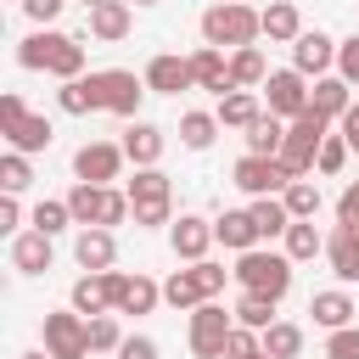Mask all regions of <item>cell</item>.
<instances>
[{"label": "cell", "instance_id": "cell-1", "mask_svg": "<svg viewBox=\"0 0 359 359\" xmlns=\"http://www.w3.org/2000/svg\"><path fill=\"white\" fill-rule=\"evenodd\" d=\"M196 28H202V45H213V50H241V45H258L264 17H258L247 0H213Z\"/></svg>", "mask_w": 359, "mask_h": 359}, {"label": "cell", "instance_id": "cell-2", "mask_svg": "<svg viewBox=\"0 0 359 359\" xmlns=\"http://www.w3.org/2000/svg\"><path fill=\"white\" fill-rule=\"evenodd\" d=\"M67 208H73V224H79V230H112V224H123V219L135 213V208H129V191L90 185V180H73Z\"/></svg>", "mask_w": 359, "mask_h": 359}, {"label": "cell", "instance_id": "cell-3", "mask_svg": "<svg viewBox=\"0 0 359 359\" xmlns=\"http://www.w3.org/2000/svg\"><path fill=\"white\" fill-rule=\"evenodd\" d=\"M230 275H236L241 292H258V297H269V303H280V297L292 292V258L275 252V247H252V252H241Z\"/></svg>", "mask_w": 359, "mask_h": 359}, {"label": "cell", "instance_id": "cell-4", "mask_svg": "<svg viewBox=\"0 0 359 359\" xmlns=\"http://www.w3.org/2000/svg\"><path fill=\"white\" fill-rule=\"evenodd\" d=\"M90 84H95V107L101 112H118V118H140V101L151 95L146 90V79L140 73H129V67H101V73H90Z\"/></svg>", "mask_w": 359, "mask_h": 359}, {"label": "cell", "instance_id": "cell-5", "mask_svg": "<svg viewBox=\"0 0 359 359\" xmlns=\"http://www.w3.org/2000/svg\"><path fill=\"white\" fill-rule=\"evenodd\" d=\"M230 331H236V309H224V303L213 297V303L191 309V331H185V342H191V353H196V359H224Z\"/></svg>", "mask_w": 359, "mask_h": 359}, {"label": "cell", "instance_id": "cell-6", "mask_svg": "<svg viewBox=\"0 0 359 359\" xmlns=\"http://www.w3.org/2000/svg\"><path fill=\"white\" fill-rule=\"evenodd\" d=\"M39 337H45L50 359H90V320L79 309H50L45 325H39Z\"/></svg>", "mask_w": 359, "mask_h": 359}, {"label": "cell", "instance_id": "cell-7", "mask_svg": "<svg viewBox=\"0 0 359 359\" xmlns=\"http://www.w3.org/2000/svg\"><path fill=\"white\" fill-rule=\"evenodd\" d=\"M331 135V123L320 118V112H303V118H292L286 123V146H280V163L297 174V180H309V168H314V157H320V140Z\"/></svg>", "mask_w": 359, "mask_h": 359}, {"label": "cell", "instance_id": "cell-8", "mask_svg": "<svg viewBox=\"0 0 359 359\" xmlns=\"http://www.w3.org/2000/svg\"><path fill=\"white\" fill-rule=\"evenodd\" d=\"M264 107H269L280 123L303 118V112H309V79H303L297 67H275V73L264 79Z\"/></svg>", "mask_w": 359, "mask_h": 359}, {"label": "cell", "instance_id": "cell-9", "mask_svg": "<svg viewBox=\"0 0 359 359\" xmlns=\"http://www.w3.org/2000/svg\"><path fill=\"white\" fill-rule=\"evenodd\" d=\"M230 180H236L247 196H280V191H286L297 174H292L280 157H241V163L230 168Z\"/></svg>", "mask_w": 359, "mask_h": 359}, {"label": "cell", "instance_id": "cell-10", "mask_svg": "<svg viewBox=\"0 0 359 359\" xmlns=\"http://www.w3.org/2000/svg\"><path fill=\"white\" fill-rule=\"evenodd\" d=\"M123 146H112V140H84L79 151H73V180H90V185H112L118 174H123Z\"/></svg>", "mask_w": 359, "mask_h": 359}, {"label": "cell", "instance_id": "cell-11", "mask_svg": "<svg viewBox=\"0 0 359 359\" xmlns=\"http://www.w3.org/2000/svg\"><path fill=\"white\" fill-rule=\"evenodd\" d=\"M118 275H123V269H107V275H79V280H73V292H67V309H79L84 320L112 314V309H118Z\"/></svg>", "mask_w": 359, "mask_h": 359}, {"label": "cell", "instance_id": "cell-12", "mask_svg": "<svg viewBox=\"0 0 359 359\" xmlns=\"http://www.w3.org/2000/svg\"><path fill=\"white\" fill-rule=\"evenodd\" d=\"M292 67L314 84V79H325V73H337V39L331 34H320V28H303L297 34V45H292Z\"/></svg>", "mask_w": 359, "mask_h": 359}, {"label": "cell", "instance_id": "cell-13", "mask_svg": "<svg viewBox=\"0 0 359 359\" xmlns=\"http://www.w3.org/2000/svg\"><path fill=\"white\" fill-rule=\"evenodd\" d=\"M146 90L151 95H180V90H196V73H191V56H174V50H157L146 62Z\"/></svg>", "mask_w": 359, "mask_h": 359}, {"label": "cell", "instance_id": "cell-14", "mask_svg": "<svg viewBox=\"0 0 359 359\" xmlns=\"http://www.w3.org/2000/svg\"><path fill=\"white\" fill-rule=\"evenodd\" d=\"M213 241H219V236H213V219H202V213H180V219L168 224V247H174V258H185V264H202Z\"/></svg>", "mask_w": 359, "mask_h": 359}, {"label": "cell", "instance_id": "cell-15", "mask_svg": "<svg viewBox=\"0 0 359 359\" xmlns=\"http://www.w3.org/2000/svg\"><path fill=\"white\" fill-rule=\"evenodd\" d=\"M118 146H123V157H129L135 168H157V163H163V146H168V135H163L157 123L135 118V123L123 129V140H118Z\"/></svg>", "mask_w": 359, "mask_h": 359}, {"label": "cell", "instance_id": "cell-16", "mask_svg": "<svg viewBox=\"0 0 359 359\" xmlns=\"http://www.w3.org/2000/svg\"><path fill=\"white\" fill-rule=\"evenodd\" d=\"M129 28H135V6H129V0H101V6H90V39L118 45V39H129Z\"/></svg>", "mask_w": 359, "mask_h": 359}, {"label": "cell", "instance_id": "cell-17", "mask_svg": "<svg viewBox=\"0 0 359 359\" xmlns=\"http://www.w3.org/2000/svg\"><path fill=\"white\" fill-rule=\"evenodd\" d=\"M353 107V84L348 79H337V73H325V79H314L309 84V112H320L325 123H342V112Z\"/></svg>", "mask_w": 359, "mask_h": 359}, {"label": "cell", "instance_id": "cell-18", "mask_svg": "<svg viewBox=\"0 0 359 359\" xmlns=\"http://www.w3.org/2000/svg\"><path fill=\"white\" fill-rule=\"evenodd\" d=\"M73 258H79L84 275H107V269L118 264V241H112V230H79V236H73Z\"/></svg>", "mask_w": 359, "mask_h": 359}, {"label": "cell", "instance_id": "cell-19", "mask_svg": "<svg viewBox=\"0 0 359 359\" xmlns=\"http://www.w3.org/2000/svg\"><path fill=\"white\" fill-rule=\"evenodd\" d=\"M325 264H331V275H337L342 286H353V280H359V230L331 224V236H325Z\"/></svg>", "mask_w": 359, "mask_h": 359}, {"label": "cell", "instance_id": "cell-20", "mask_svg": "<svg viewBox=\"0 0 359 359\" xmlns=\"http://www.w3.org/2000/svg\"><path fill=\"white\" fill-rule=\"evenodd\" d=\"M191 73H196V90H213V95H230V90H236L230 56L213 50V45H196V50H191Z\"/></svg>", "mask_w": 359, "mask_h": 359}, {"label": "cell", "instance_id": "cell-21", "mask_svg": "<svg viewBox=\"0 0 359 359\" xmlns=\"http://www.w3.org/2000/svg\"><path fill=\"white\" fill-rule=\"evenodd\" d=\"M309 314H314V325H320V331L359 325V320H353V314H359V303H353L342 286H331V292H314V297H309Z\"/></svg>", "mask_w": 359, "mask_h": 359}, {"label": "cell", "instance_id": "cell-22", "mask_svg": "<svg viewBox=\"0 0 359 359\" xmlns=\"http://www.w3.org/2000/svg\"><path fill=\"white\" fill-rule=\"evenodd\" d=\"M213 236H219V247H230L236 258L258 247V224H252V213H247V208H224V213L213 219Z\"/></svg>", "mask_w": 359, "mask_h": 359}, {"label": "cell", "instance_id": "cell-23", "mask_svg": "<svg viewBox=\"0 0 359 359\" xmlns=\"http://www.w3.org/2000/svg\"><path fill=\"white\" fill-rule=\"evenodd\" d=\"M50 258H56L50 236H39V230L11 236V269H17V275H45V269H50Z\"/></svg>", "mask_w": 359, "mask_h": 359}, {"label": "cell", "instance_id": "cell-24", "mask_svg": "<svg viewBox=\"0 0 359 359\" xmlns=\"http://www.w3.org/2000/svg\"><path fill=\"white\" fill-rule=\"evenodd\" d=\"M67 34L62 28H34L22 45H17V67L22 73H50V62H56V45H62Z\"/></svg>", "mask_w": 359, "mask_h": 359}, {"label": "cell", "instance_id": "cell-25", "mask_svg": "<svg viewBox=\"0 0 359 359\" xmlns=\"http://www.w3.org/2000/svg\"><path fill=\"white\" fill-rule=\"evenodd\" d=\"M163 303H168V309H180V314H191V309L213 303V297H208V286H202V275H196V264H191V269H174V275L163 280Z\"/></svg>", "mask_w": 359, "mask_h": 359}, {"label": "cell", "instance_id": "cell-26", "mask_svg": "<svg viewBox=\"0 0 359 359\" xmlns=\"http://www.w3.org/2000/svg\"><path fill=\"white\" fill-rule=\"evenodd\" d=\"M163 303V286L151 275H118V309L112 314H151Z\"/></svg>", "mask_w": 359, "mask_h": 359}, {"label": "cell", "instance_id": "cell-27", "mask_svg": "<svg viewBox=\"0 0 359 359\" xmlns=\"http://www.w3.org/2000/svg\"><path fill=\"white\" fill-rule=\"evenodd\" d=\"M258 17H264V39H269V45H297L303 17H297V6H292V0H269Z\"/></svg>", "mask_w": 359, "mask_h": 359}, {"label": "cell", "instance_id": "cell-28", "mask_svg": "<svg viewBox=\"0 0 359 359\" xmlns=\"http://www.w3.org/2000/svg\"><path fill=\"white\" fill-rule=\"evenodd\" d=\"M213 112H219V129H247V123H252V118H264L269 107L258 101V90H230V95H219V107H213Z\"/></svg>", "mask_w": 359, "mask_h": 359}, {"label": "cell", "instance_id": "cell-29", "mask_svg": "<svg viewBox=\"0 0 359 359\" xmlns=\"http://www.w3.org/2000/svg\"><path fill=\"white\" fill-rule=\"evenodd\" d=\"M50 140H56V123L45 118V112H28L11 135H6V146L11 151H22V157H34V151H50Z\"/></svg>", "mask_w": 359, "mask_h": 359}, {"label": "cell", "instance_id": "cell-30", "mask_svg": "<svg viewBox=\"0 0 359 359\" xmlns=\"http://www.w3.org/2000/svg\"><path fill=\"white\" fill-rule=\"evenodd\" d=\"M241 140H247V157H280V146H286V123H280L275 112H264V118H252V123L241 129Z\"/></svg>", "mask_w": 359, "mask_h": 359}, {"label": "cell", "instance_id": "cell-31", "mask_svg": "<svg viewBox=\"0 0 359 359\" xmlns=\"http://www.w3.org/2000/svg\"><path fill=\"white\" fill-rule=\"evenodd\" d=\"M213 140H219V112H202V107L180 112V146L185 151H208Z\"/></svg>", "mask_w": 359, "mask_h": 359}, {"label": "cell", "instance_id": "cell-32", "mask_svg": "<svg viewBox=\"0 0 359 359\" xmlns=\"http://www.w3.org/2000/svg\"><path fill=\"white\" fill-rule=\"evenodd\" d=\"M247 213H252V224H258V241H275V236H286V230H292V213H286V202H280V196H252V202H247Z\"/></svg>", "mask_w": 359, "mask_h": 359}, {"label": "cell", "instance_id": "cell-33", "mask_svg": "<svg viewBox=\"0 0 359 359\" xmlns=\"http://www.w3.org/2000/svg\"><path fill=\"white\" fill-rule=\"evenodd\" d=\"M280 241H286L280 252H286L292 264H309V258H320V252H325V236H320V224H314V219H292V230H286Z\"/></svg>", "mask_w": 359, "mask_h": 359}, {"label": "cell", "instance_id": "cell-34", "mask_svg": "<svg viewBox=\"0 0 359 359\" xmlns=\"http://www.w3.org/2000/svg\"><path fill=\"white\" fill-rule=\"evenodd\" d=\"M230 79H236V90H264V79H269V62H264V50H258V45H241V50H230Z\"/></svg>", "mask_w": 359, "mask_h": 359}, {"label": "cell", "instance_id": "cell-35", "mask_svg": "<svg viewBox=\"0 0 359 359\" xmlns=\"http://www.w3.org/2000/svg\"><path fill=\"white\" fill-rule=\"evenodd\" d=\"M73 224V208H67V196H45V202H34V213H28V230H39V236H62Z\"/></svg>", "mask_w": 359, "mask_h": 359}, {"label": "cell", "instance_id": "cell-36", "mask_svg": "<svg viewBox=\"0 0 359 359\" xmlns=\"http://www.w3.org/2000/svg\"><path fill=\"white\" fill-rule=\"evenodd\" d=\"M56 107H62L67 118H90V112H101V107H95V84H90V73H84V79H67V84L56 90Z\"/></svg>", "mask_w": 359, "mask_h": 359}, {"label": "cell", "instance_id": "cell-37", "mask_svg": "<svg viewBox=\"0 0 359 359\" xmlns=\"http://www.w3.org/2000/svg\"><path fill=\"white\" fill-rule=\"evenodd\" d=\"M264 353H269V359H297V353H303V325L275 320V325L264 331Z\"/></svg>", "mask_w": 359, "mask_h": 359}, {"label": "cell", "instance_id": "cell-38", "mask_svg": "<svg viewBox=\"0 0 359 359\" xmlns=\"http://www.w3.org/2000/svg\"><path fill=\"white\" fill-rule=\"evenodd\" d=\"M123 191H129V202H163V196H174V185H168L163 168H135V180Z\"/></svg>", "mask_w": 359, "mask_h": 359}, {"label": "cell", "instance_id": "cell-39", "mask_svg": "<svg viewBox=\"0 0 359 359\" xmlns=\"http://www.w3.org/2000/svg\"><path fill=\"white\" fill-rule=\"evenodd\" d=\"M280 202H286V213H292V219H314L325 196H320V185H314V180H292V185L280 191Z\"/></svg>", "mask_w": 359, "mask_h": 359}, {"label": "cell", "instance_id": "cell-40", "mask_svg": "<svg viewBox=\"0 0 359 359\" xmlns=\"http://www.w3.org/2000/svg\"><path fill=\"white\" fill-rule=\"evenodd\" d=\"M236 325H247V331H269V325H275V303L258 297V292H241V297H236Z\"/></svg>", "mask_w": 359, "mask_h": 359}, {"label": "cell", "instance_id": "cell-41", "mask_svg": "<svg viewBox=\"0 0 359 359\" xmlns=\"http://www.w3.org/2000/svg\"><path fill=\"white\" fill-rule=\"evenodd\" d=\"M28 185H34V163H28L22 151H6V157H0V191H6V196H22Z\"/></svg>", "mask_w": 359, "mask_h": 359}, {"label": "cell", "instance_id": "cell-42", "mask_svg": "<svg viewBox=\"0 0 359 359\" xmlns=\"http://www.w3.org/2000/svg\"><path fill=\"white\" fill-rule=\"evenodd\" d=\"M118 348H123L118 314H95V320H90V353H118Z\"/></svg>", "mask_w": 359, "mask_h": 359}, {"label": "cell", "instance_id": "cell-43", "mask_svg": "<svg viewBox=\"0 0 359 359\" xmlns=\"http://www.w3.org/2000/svg\"><path fill=\"white\" fill-rule=\"evenodd\" d=\"M135 213V230H157V224H174V196H163V202H129Z\"/></svg>", "mask_w": 359, "mask_h": 359}, {"label": "cell", "instance_id": "cell-44", "mask_svg": "<svg viewBox=\"0 0 359 359\" xmlns=\"http://www.w3.org/2000/svg\"><path fill=\"white\" fill-rule=\"evenodd\" d=\"M348 157H353V151H348V140H342V135H325V140H320L314 168H320V174H342V168H348Z\"/></svg>", "mask_w": 359, "mask_h": 359}, {"label": "cell", "instance_id": "cell-45", "mask_svg": "<svg viewBox=\"0 0 359 359\" xmlns=\"http://www.w3.org/2000/svg\"><path fill=\"white\" fill-rule=\"evenodd\" d=\"M224 359H264V331L236 325V331H230V342H224Z\"/></svg>", "mask_w": 359, "mask_h": 359}, {"label": "cell", "instance_id": "cell-46", "mask_svg": "<svg viewBox=\"0 0 359 359\" xmlns=\"http://www.w3.org/2000/svg\"><path fill=\"white\" fill-rule=\"evenodd\" d=\"M325 359H359V325L325 331Z\"/></svg>", "mask_w": 359, "mask_h": 359}, {"label": "cell", "instance_id": "cell-47", "mask_svg": "<svg viewBox=\"0 0 359 359\" xmlns=\"http://www.w3.org/2000/svg\"><path fill=\"white\" fill-rule=\"evenodd\" d=\"M337 79H348V84H359V34H348V39H337Z\"/></svg>", "mask_w": 359, "mask_h": 359}, {"label": "cell", "instance_id": "cell-48", "mask_svg": "<svg viewBox=\"0 0 359 359\" xmlns=\"http://www.w3.org/2000/svg\"><path fill=\"white\" fill-rule=\"evenodd\" d=\"M62 6H67V0H22V17H28L34 28H50V22L62 17Z\"/></svg>", "mask_w": 359, "mask_h": 359}, {"label": "cell", "instance_id": "cell-49", "mask_svg": "<svg viewBox=\"0 0 359 359\" xmlns=\"http://www.w3.org/2000/svg\"><path fill=\"white\" fill-rule=\"evenodd\" d=\"M337 224L359 230V180H348V185H342V196H337Z\"/></svg>", "mask_w": 359, "mask_h": 359}, {"label": "cell", "instance_id": "cell-50", "mask_svg": "<svg viewBox=\"0 0 359 359\" xmlns=\"http://www.w3.org/2000/svg\"><path fill=\"white\" fill-rule=\"evenodd\" d=\"M22 118H28V107H22V95H17V90H6V95H0V135H11V129H17Z\"/></svg>", "mask_w": 359, "mask_h": 359}, {"label": "cell", "instance_id": "cell-51", "mask_svg": "<svg viewBox=\"0 0 359 359\" xmlns=\"http://www.w3.org/2000/svg\"><path fill=\"white\" fill-rule=\"evenodd\" d=\"M196 275H202L208 297H219V292H224V280H230V269H224V264H213V258H202V264H196Z\"/></svg>", "mask_w": 359, "mask_h": 359}, {"label": "cell", "instance_id": "cell-52", "mask_svg": "<svg viewBox=\"0 0 359 359\" xmlns=\"http://www.w3.org/2000/svg\"><path fill=\"white\" fill-rule=\"evenodd\" d=\"M0 230L6 236H22V202L17 196H0Z\"/></svg>", "mask_w": 359, "mask_h": 359}, {"label": "cell", "instance_id": "cell-53", "mask_svg": "<svg viewBox=\"0 0 359 359\" xmlns=\"http://www.w3.org/2000/svg\"><path fill=\"white\" fill-rule=\"evenodd\" d=\"M118 359H157V342L135 331V337H123V348H118Z\"/></svg>", "mask_w": 359, "mask_h": 359}, {"label": "cell", "instance_id": "cell-54", "mask_svg": "<svg viewBox=\"0 0 359 359\" xmlns=\"http://www.w3.org/2000/svg\"><path fill=\"white\" fill-rule=\"evenodd\" d=\"M337 135H342V140H348V151L359 157V101H353V107L342 112V123H337Z\"/></svg>", "mask_w": 359, "mask_h": 359}, {"label": "cell", "instance_id": "cell-55", "mask_svg": "<svg viewBox=\"0 0 359 359\" xmlns=\"http://www.w3.org/2000/svg\"><path fill=\"white\" fill-rule=\"evenodd\" d=\"M22 359H50V353H45V348H28V353H22Z\"/></svg>", "mask_w": 359, "mask_h": 359}, {"label": "cell", "instance_id": "cell-56", "mask_svg": "<svg viewBox=\"0 0 359 359\" xmlns=\"http://www.w3.org/2000/svg\"><path fill=\"white\" fill-rule=\"evenodd\" d=\"M129 6H163V0H129Z\"/></svg>", "mask_w": 359, "mask_h": 359}, {"label": "cell", "instance_id": "cell-57", "mask_svg": "<svg viewBox=\"0 0 359 359\" xmlns=\"http://www.w3.org/2000/svg\"><path fill=\"white\" fill-rule=\"evenodd\" d=\"M90 6H101V0H84V11H90Z\"/></svg>", "mask_w": 359, "mask_h": 359}]
</instances>
